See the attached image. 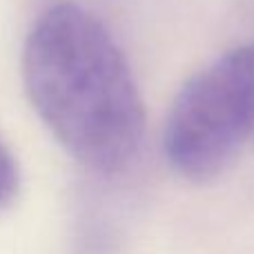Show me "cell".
Returning <instances> with one entry per match:
<instances>
[{
	"label": "cell",
	"mask_w": 254,
	"mask_h": 254,
	"mask_svg": "<svg viewBox=\"0 0 254 254\" xmlns=\"http://www.w3.org/2000/svg\"><path fill=\"white\" fill-rule=\"evenodd\" d=\"M22 83L61 147L98 174L123 172L145 136V105L123 49L89 9L47 7L22 49Z\"/></svg>",
	"instance_id": "obj_1"
},
{
	"label": "cell",
	"mask_w": 254,
	"mask_h": 254,
	"mask_svg": "<svg viewBox=\"0 0 254 254\" xmlns=\"http://www.w3.org/2000/svg\"><path fill=\"white\" fill-rule=\"evenodd\" d=\"M20 185H22V176H20L18 158L13 156L11 147L0 136V212L9 210L13 205V201L20 194Z\"/></svg>",
	"instance_id": "obj_3"
},
{
	"label": "cell",
	"mask_w": 254,
	"mask_h": 254,
	"mask_svg": "<svg viewBox=\"0 0 254 254\" xmlns=\"http://www.w3.org/2000/svg\"><path fill=\"white\" fill-rule=\"evenodd\" d=\"M254 134V40L188 78L163 127V156L179 176L205 183L234 163Z\"/></svg>",
	"instance_id": "obj_2"
}]
</instances>
